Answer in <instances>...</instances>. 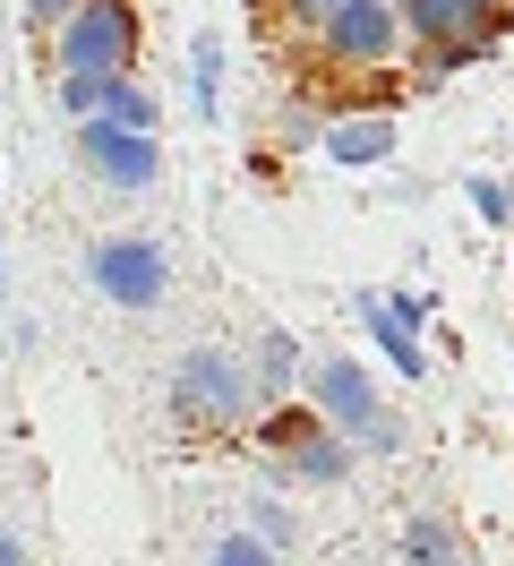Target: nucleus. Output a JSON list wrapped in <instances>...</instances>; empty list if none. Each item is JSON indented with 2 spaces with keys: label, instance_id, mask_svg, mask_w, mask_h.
I'll return each mask as SVG.
<instances>
[{
  "label": "nucleus",
  "instance_id": "2",
  "mask_svg": "<svg viewBox=\"0 0 514 566\" xmlns=\"http://www.w3.org/2000/svg\"><path fill=\"white\" fill-rule=\"evenodd\" d=\"M308 403H317L326 429H343L360 455H395V447H403V412H386L377 378L352 353H326L317 369H308Z\"/></svg>",
  "mask_w": 514,
  "mask_h": 566
},
{
  "label": "nucleus",
  "instance_id": "8",
  "mask_svg": "<svg viewBox=\"0 0 514 566\" xmlns=\"http://www.w3.org/2000/svg\"><path fill=\"white\" fill-rule=\"evenodd\" d=\"M411 43H480L497 52L514 35V0H395Z\"/></svg>",
  "mask_w": 514,
  "mask_h": 566
},
{
  "label": "nucleus",
  "instance_id": "15",
  "mask_svg": "<svg viewBox=\"0 0 514 566\" xmlns=\"http://www.w3.org/2000/svg\"><path fill=\"white\" fill-rule=\"evenodd\" d=\"M463 207H472L480 223L514 232V180H497V172H472V180H463Z\"/></svg>",
  "mask_w": 514,
  "mask_h": 566
},
{
  "label": "nucleus",
  "instance_id": "14",
  "mask_svg": "<svg viewBox=\"0 0 514 566\" xmlns=\"http://www.w3.org/2000/svg\"><path fill=\"white\" fill-rule=\"evenodd\" d=\"M103 120H120V129H164V95H155L146 77H112V95H103Z\"/></svg>",
  "mask_w": 514,
  "mask_h": 566
},
{
  "label": "nucleus",
  "instance_id": "21",
  "mask_svg": "<svg viewBox=\"0 0 514 566\" xmlns=\"http://www.w3.org/2000/svg\"><path fill=\"white\" fill-rule=\"evenodd\" d=\"M506 566H514V558H506Z\"/></svg>",
  "mask_w": 514,
  "mask_h": 566
},
{
  "label": "nucleus",
  "instance_id": "20",
  "mask_svg": "<svg viewBox=\"0 0 514 566\" xmlns=\"http://www.w3.org/2000/svg\"><path fill=\"white\" fill-rule=\"evenodd\" d=\"M0 566H27V541H18V532H0Z\"/></svg>",
  "mask_w": 514,
  "mask_h": 566
},
{
  "label": "nucleus",
  "instance_id": "7",
  "mask_svg": "<svg viewBox=\"0 0 514 566\" xmlns=\"http://www.w3.org/2000/svg\"><path fill=\"white\" fill-rule=\"evenodd\" d=\"M77 164H86L103 189L137 198V189H155V180H164V146H155V129H120V120H77Z\"/></svg>",
  "mask_w": 514,
  "mask_h": 566
},
{
  "label": "nucleus",
  "instance_id": "19",
  "mask_svg": "<svg viewBox=\"0 0 514 566\" xmlns=\"http://www.w3.org/2000/svg\"><path fill=\"white\" fill-rule=\"evenodd\" d=\"M18 9H27V35L43 43V35H61L69 18H77V0H18Z\"/></svg>",
  "mask_w": 514,
  "mask_h": 566
},
{
  "label": "nucleus",
  "instance_id": "11",
  "mask_svg": "<svg viewBox=\"0 0 514 566\" xmlns=\"http://www.w3.org/2000/svg\"><path fill=\"white\" fill-rule=\"evenodd\" d=\"M223 70H232V43L223 35H189V120H223Z\"/></svg>",
  "mask_w": 514,
  "mask_h": 566
},
{
  "label": "nucleus",
  "instance_id": "10",
  "mask_svg": "<svg viewBox=\"0 0 514 566\" xmlns=\"http://www.w3.org/2000/svg\"><path fill=\"white\" fill-rule=\"evenodd\" d=\"M317 155H326L335 172H386V164H395V112H386V104L335 112L326 138H317Z\"/></svg>",
  "mask_w": 514,
  "mask_h": 566
},
{
  "label": "nucleus",
  "instance_id": "3",
  "mask_svg": "<svg viewBox=\"0 0 514 566\" xmlns=\"http://www.w3.org/2000/svg\"><path fill=\"white\" fill-rule=\"evenodd\" d=\"M249 403H258V378H249V360L214 353V344L180 353V369H171V421H180V429H198V438H223V429L249 421Z\"/></svg>",
  "mask_w": 514,
  "mask_h": 566
},
{
  "label": "nucleus",
  "instance_id": "9",
  "mask_svg": "<svg viewBox=\"0 0 514 566\" xmlns=\"http://www.w3.org/2000/svg\"><path fill=\"white\" fill-rule=\"evenodd\" d=\"M369 344L395 360V378H429V344H420V318H429V292H360L352 301Z\"/></svg>",
  "mask_w": 514,
  "mask_h": 566
},
{
  "label": "nucleus",
  "instance_id": "16",
  "mask_svg": "<svg viewBox=\"0 0 514 566\" xmlns=\"http://www.w3.org/2000/svg\"><path fill=\"white\" fill-rule=\"evenodd\" d=\"M52 95H61L69 120H103V95H112V77H52Z\"/></svg>",
  "mask_w": 514,
  "mask_h": 566
},
{
  "label": "nucleus",
  "instance_id": "13",
  "mask_svg": "<svg viewBox=\"0 0 514 566\" xmlns=\"http://www.w3.org/2000/svg\"><path fill=\"white\" fill-rule=\"evenodd\" d=\"M403 558L411 566H472V549H463V532L445 524V515H411L403 524Z\"/></svg>",
  "mask_w": 514,
  "mask_h": 566
},
{
  "label": "nucleus",
  "instance_id": "17",
  "mask_svg": "<svg viewBox=\"0 0 514 566\" xmlns=\"http://www.w3.org/2000/svg\"><path fill=\"white\" fill-rule=\"evenodd\" d=\"M206 566H283V558H274V541H258V532H223Z\"/></svg>",
  "mask_w": 514,
  "mask_h": 566
},
{
  "label": "nucleus",
  "instance_id": "1",
  "mask_svg": "<svg viewBox=\"0 0 514 566\" xmlns=\"http://www.w3.org/2000/svg\"><path fill=\"white\" fill-rule=\"evenodd\" d=\"M258 447L274 455V472H283L292 490H343L352 463H360V447H352L343 429H326L317 403H274L266 421H258Z\"/></svg>",
  "mask_w": 514,
  "mask_h": 566
},
{
  "label": "nucleus",
  "instance_id": "5",
  "mask_svg": "<svg viewBox=\"0 0 514 566\" xmlns=\"http://www.w3.org/2000/svg\"><path fill=\"white\" fill-rule=\"evenodd\" d=\"M137 0H77L61 35H52V77H137Z\"/></svg>",
  "mask_w": 514,
  "mask_h": 566
},
{
  "label": "nucleus",
  "instance_id": "12",
  "mask_svg": "<svg viewBox=\"0 0 514 566\" xmlns=\"http://www.w3.org/2000/svg\"><path fill=\"white\" fill-rule=\"evenodd\" d=\"M249 378H258V403H283L292 387H308V360H301V344H292L283 326H266L258 353H249Z\"/></svg>",
  "mask_w": 514,
  "mask_h": 566
},
{
  "label": "nucleus",
  "instance_id": "18",
  "mask_svg": "<svg viewBox=\"0 0 514 566\" xmlns=\"http://www.w3.org/2000/svg\"><path fill=\"white\" fill-rule=\"evenodd\" d=\"M249 532L283 549V541H292V506H283V497H249Z\"/></svg>",
  "mask_w": 514,
  "mask_h": 566
},
{
  "label": "nucleus",
  "instance_id": "6",
  "mask_svg": "<svg viewBox=\"0 0 514 566\" xmlns=\"http://www.w3.org/2000/svg\"><path fill=\"white\" fill-rule=\"evenodd\" d=\"M86 283H95L112 310H155L171 283V258L164 241H146V232H112V241H95V258H86Z\"/></svg>",
  "mask_w": 514,
  "mask_h": 566
},
{
  "label": "nucleus",
  "instance_id": "4",
  "mask_svg": "<svg viewBox=\"0 0 514 566\" xmlns=\"http://www.w3.org/2000/svg\"><path fill=\"white\" fill-rule=\"evenodd\" d=\"M403 52H411V27L395 0H343L335 18L308 35V61L343 70V77H377V70H395Z\"/></svg>",
  "mask_w": 514,
  "mask_h": 566
}]
</instances>
